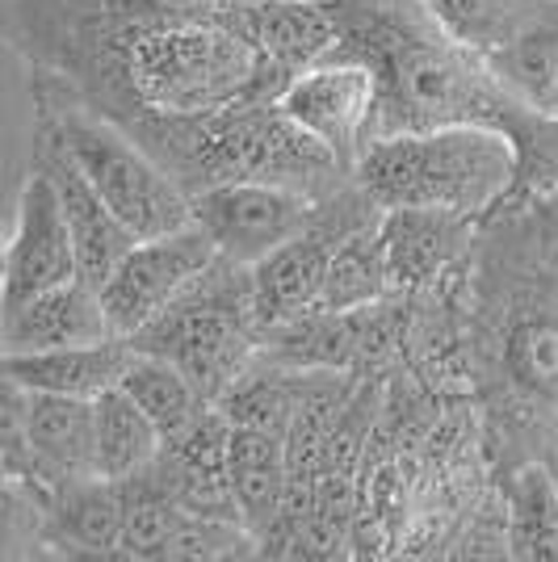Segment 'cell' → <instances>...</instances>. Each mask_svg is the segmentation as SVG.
I'll return each mask as SVG.
<instances>
[{"label":"cell","instance_id":"9c48e42d","mask_svg":"<svg viewBox=\"0 0 558 562\" xmlns=\"http://www.w3.org/2000/svg\"><path fill=\"white\" fill-rule=\"evenodd\" d=\"M219 257L210 235L189 218L177 232L152 235V239H135L114 273L97 285L101 294V311L110 319L114 336H135L143 324H152L164 306L172 303L189 281Z\"/></svg>","mask_w":558,"mask_h":562},{"label":"cell","instance_id":"f546056e","mask_svg":"<svg viewBox=\"0 0 558 562\" xmlns=\"http://www.w3.org/2000/svg\"><path fill=\"white\" fill-rule=\"evenodd\" d=\"M4 4H9V0H0V9H4Z\"/></svg>","mask_w":558,"mask_h":562},{"label":"cell","instance_id":"5b68a950","mask_svg":"<svg viewBox=\"0 0 558 562\" xmlns=\"http://www.w3.org/2000/svg\"><path fill=\"white\" fill-rule=\"evenodd\" d=\"M516 147L495 126H433L370 139L353 181L382 211H445L483 218L516 189Z\"/></svg>","mask_w":558,"mask_h":562},{"label":"cell","instance_id":"8fae6325","mask_svg":"<svg viewBox=\"0 0 558 562\" xmlns=\"http://www.w3.org/2000/svg\"><path fill=\"white\" fill-rule=\"evenodd\" d=\"M278 110L299 122L311 139H320L349 168L373 139V110H378V85L373 71L357 59L332 55L324 64L294 76L278 97Z\"/></svg>","mask_w":558,"mask_h":562},{"label":"cell","instance_id":"ac0fdd59","mask_svg":"<svg viewBox=\"0 0 558 562\" xmlns=\"http://www.w3.org/2000/svg\"><path fill=\"white\" fill-rule=\"evenodd\" d=\"M25 449L30 479L55 487L68 479H89L93 470V398L30 391L25 398Z\"/></svg>","mask_w":558,"mask_h":562},{"label":"cell","instance_id":"f1b7e54d","mask_svg":"<svg viewBox=\"0 0 558 562\" xmlns=\"http://www.w3.org/2000/svg\"><path fill=\"white\" fill-rule=\"evenodd\" d=\"M550 114H558V85H555V97H550Z\"/></svg>","mask_w":558,"mask_h":562},{"label":"cell","instance_id":"277c9868","mask_svg":"<svg viewBox=\"0 0 558 562\" xmlns=\"http://www.w3.org/2000/svg\"><path fill=\"white\" fill-rule=\"evenodd\" d=\"M189 198L227 181L299 189L306 198H327L353 181V172L299 122L278 110V101H244L232 110L198 117H156L122 126Z\"/></svg>","mask_w":558,"mask_h":562},{"label":"cell","instance_id":"ffe728a7","mask_svg":"<svg viewBox=\"0 0 558 562\" xmlns=\"http://www.w3.org/2000/svg\"><path fill=\"white\" fill-rule=\"evenodd\" d=\"M135 345L126 336H105L93 345H68L47 352H4L0 374L13 378L25 391H51V395L97 398L122 382Z\"/></svg>","mask_w":558,"mask_h":562},{"label":"cell","instance_id":"3957f363","mask_svg":"<svg viewBox=\"0 0 558 562\" xmlns=\"http://www.w3.org/2000/svg\"><path fill=\"white\" fill-rule=\"evenodd\" d=\"M30 71L59 80L118 126L274 101L260 50L232 9L110 25L59 47Z\"/></svg>","mask_w":558,"mask_h":562},{"label":"cell","instance_id":"2e32d148","mask_svg":"<svg viewBox=\"0 0 558 562\" xmlns=\"http://www.w3.org/2000/svg\"><path fill=\"white\" fill-rule=\"evenodd\" d=\"M232 13L260 50V64H265L274 97L294 76L332 59L341 47L336 22L311 0H235Z\"/></svg>","mask_w":558,"mask_h":562},{"label":"cell","instance_id":"83f0119b","mask_svg":"<svg viewBox=\"0 0 558 562\" xmlns=\"http://www.w3.org/2000/svg\"><path fill=\"white\" fill-rule=\"evenodd\" d=\"M9 239H13V227L0 218V278H4V265H9Z\"/></svg>","mask_w":558,"mask_h":562},{"label":"cell","instance_id":"cb8c5ba5","mask_svg":"<svg viewBox=\"0 0 558 562\" xmlns=\"http://www.w3.org/2000/svg\"><path fill=\"white\" fill-rule=\"evenodd\" d=\"M509 513L512 559H558V479L546 467H512L495 474Z\"/></svg>","mask_w":558,"mask_h":562},{"label":"cell","instance_id":"30bf717a","mask_svg":"<svg viewBox=\"0 0 558 562\" xmlns=\"http://www.w3.org/2000/svg\"><path fill=\"white\" fill-rule=\"evenodd\" d=\"M320 198L299 189L260 186V181H227L189 198V218L210 235L214 252L239 265H256L281 248L290 235L306 227Z\"/></svg>","mask_w":558,"mask_h":562},{"label":"cell","instance_id":"4316f807","mask_svg":"<svg viewBox=\"0 0 558 562\" xmlns=\"http://www.w3.org/2000/svg\"><path fill=\"white\" fill-rule=\"evenodd\" d=\"M43 487L9 479L0 483V559H51Z\"/></svg>","mask_w":558,"mask_h":562},{"label":"cell","instance_id":"7a4b0ae2","mask_svg":"<svg viewBox=\"0 0 558 562\" xmlns=\"http://www.w3.org/2000/svg\"><path fill=\"white\" fill-rule=\"evenodd\" d=\"M341 30L336 55L373 71V139L433 126H495L516 147V189L525 198L558 186V114L512 97L479 55L445 34L424 0H311Z\"/></svg>","mask_w":558,"mask_h":562},{"label":"cell","instance_id":"6da1fadb","mask_svg":"<svg viewBox=\"0 0 558 562\" xmlns=\"http://www.w3.org/2000/svg\"><path fill=\"white\" fill-rule=\"evenodd\" d=\"M458 324L491 479L525 462L558 479V186L479 218Z\"/></svg>","mask_w":558,"mask_h":562},{"label":"cell","instance_id":"d6986e66","mask_svg":"<svg viewBox=\"0 0 558 562\" xmlns=\"http://www.w3.org/2000/svg\"><path fill=\"white\" fill-rule=\"evenodd\" d=\"M51 550L64 559H118L122 541V492L114 479H68L43 487Z\"/></svg>","mask_w":558,"mask_h":562},{"label":"cell","instance_id":"4fadbf2b","mask_svg":"<svg viewBox=\"0 0 558 562\" xmlns=\"http://www.w3.org/2000/svg\"><path fill=\"white\" fill-rule=\"evenodd\" d=\"M30 168H38L59 198V211H64V223L71 232V248H76V273L89 285H101L114 273L122 252L135 244V235L126 232L114 218V211L97 198V189L85 181V172L76 168L68 147L55 139V131L43 122L34 126V165Z\"/></svg>","mask_w":558,"mask_h":562},{"label":"cell","instance_id":"7c38bea8","mask_svg":"<svg viewBox=\"0 0 558 562\" xmlns=\"http://www.w3.org/2000/svg\"><path fill=\"white\" fill-rule=\"evenodd\" d=\"M232 0H9L0 9V34L38 68L47 55L85 34L143 18H181V13H227Z\"/></svg>","mask_w":558,"mask_h":562},{"label":"cell","instance_id":"ba28073f","mask_svg":"<svg viewBox=\"0 0 558 562\" xmlns=\"http://www.w3.org/2000/svg\"><path fill=\"white\" fill-rule=\"evenodd\" d=\"M378 214H382V206H373L370 198H366V189L357 186V181H345L341 189H332L327 198L315 202V214L306 218L303 232L290 235L281 248H274L269 257L256 260L253 299L260 331L311 311L315 299H320V285H324L332 252L349 235L361 232L366 223H373Z\"/></svg>","mask_w":558,"mask_h":562},{"label":"cell","instance_id":"9a60e30c","mask_svg":"<svg viewBox=\"0 0 558 562\" xmlns=\"http://www.w3.org/2000/svg\"><path fill=\"white\" fill-rule=\"evenodd\" d=\"M479 218L445 211H382V248H387V278L395 294H424L462 273L466 252L475 244Z\"/></svg>","mask_w":558,"mask_h":562},{"label":"cell","instance_id":"484cf974","mask_svg":"<svg viewBox=\"0 0 558 562\" xmlns=\"http://www.w3.org/2000/svg\"><path fill=\"white\" fill-rule=\"evenodd\" d=\"M118 386L152 416V424L160 428V437H172L177 428H186L207 407V398L198 395V386L172 361H164L156 352H131Z\"/></svg>","mask_w":558,"mask_h":562},{"label":"cell","instance_id":"52a82bcc","mask_svg":"<svg viewBox=\"0 0 558 562\" xmlns=\"http://www.w3.org/2000/svg\"><path fill=\"white\" fill-rule=\"evenodd\" d=\"M30 93L38 105V122L55 131V139L68 147V156L85 172V181L97 189V198L114 211V218L135 239H152V235L186 227L189 193L118 126L114 117L93 110L89 101H80L71 89H64L59 80H51L43 71H34Z\"/></svg>","mask_w":558,"mask_h":562},{"label":"cell","instance_id":"d4e9b609","mask_svg":"<svg viewBox=\"0 0 558 562\" xmlns=\"http://www.w3.org/2000/svg\"><path fill=\"white\" fill-rule=\"evenodd\" d=\"M378 223H382V214L332 252L320 299H315L320 311H357V306L387 303L395 294L391 278H387V248H382Z\"/></svg>","mask_w":558,"mask_h":562},{"label":"cell","instance_id":"7402d4cb","mask_svg":"<svg viewBox=\"0 0 558 562\" xmlns=\"http://www.w3.org/2000/svg\"><path fill=\"white\" fill-rule=\"evenodd\" d=\"M227 479H232L235 504L244 525L253 529L256 546L278 525L286 508V441L269 428L232 424V449H227Z\"/></svg>","mask_w":558,"mask_h":562},{"label":"cell","instance_id":"603a6c76","mask_svg":"<svg viewBox=\"0 0 558 562\" xmlns=\"http://www.w3.org/2000/svg\"><path fill=\"white\" fill-rule=\"evenodd\" d=\"M164 437L135 398L110 386L93 398V470L101 479H131L156 462Z\"/></svg>","mask_w":558,"mask_h":562},{"label":"cell","instance_id":"e0dca14e","mask_svg":"<svg viewBox=\"0 0 558 562\" xmlns=\"http://www.w3.org/2000/svg\"><path fill=\"white\" fill-rule=\"evenodd\" d=\"M114 336L110 319L101 311L97 285L71 278L51 285L43 294H30L22 303L0 311V357L4 352H47L68 345H93Z\"/></svg>","mask_w":558,"mask_h":562},{"label":"cell","instance_id":"5bb4252c","mask_svg":"<svg viewBox=\"0 0 558 562\" xmlns=\"http://www.w3.org/2000/svg\"><path fill=\"white\" fill-rule=\"evenodd\" d=\"M80 278L76 273V248H71V232L59 211V198L51 181L30 168L18 198V218H13V239H9V265L0 278V306H13L43 294L51 285Z\"/></svg>","mask_w":558,"mask_h":562},{"label":"cell","instance_id":"44dd1931","mask_svg":"<svg viewBox=\"0 0 558 562\" xmlns=\"http://www.w3.org/2000/svg\"><path fill=\"white\" fill-rule=\"evenodd\" d=\"M445 34L483 64L500 59L525 34L558 22V0H424Z\"/></svg>","mask_w":558,"mask_h":562},{"label":"cell","instance_id":"8992f818","mask_svg":"<svg viewBox=\"0 0 558 562\" xmlns=\"http://www.w3.org/2000/svg\"><path fill=\"white\" fill-rule=\"evenodd\" d=\"M126 340L140 352L172 361L198 386V395L219 403L253 370L260 349L253 265L214 257L152 324Z\"/></svg>","mask_w":558,"mask_h":562}]
</instances>
